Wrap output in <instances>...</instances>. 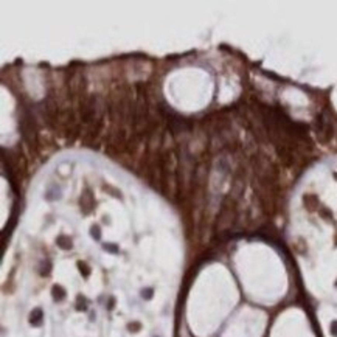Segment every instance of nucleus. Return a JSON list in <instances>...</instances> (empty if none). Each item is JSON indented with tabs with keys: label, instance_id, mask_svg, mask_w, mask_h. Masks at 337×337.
<instances>
[{
	"label": "nucleus",
	"instance_id": "nucleus-1",
	"mask_svg": "<svg viewBox=\"0 0 337 337\" xmlns=\"http://www.w3.org/2000/svg\"><path fill=\"white\" fill-rule=\"evenodd\" d=\"M41 319H42V311L41 309H36L31 312V323L33 325H39L41 323Z\"/></svg>",
	"mask_w": 337,
	"mask_h": 337
}]
</instances>
